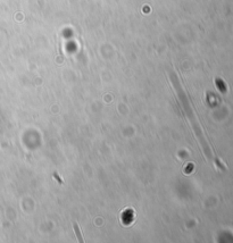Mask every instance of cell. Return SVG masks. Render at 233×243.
Masks as SVG:
<instances>
[{
  "instance_id": "2",
  "label": "cell",
  "mask_w": 233,
  "mask_h": 243,
  "mask_svg": "<svg viewBox=\"0 0 233 243\" xmlns=\"http://www.w3.org/2000/svg\"><path fill=\"white\" fill-rule=\"evenodd\" d=\"M73 226H74V231H75V234H76V238H77L79 242H83L84 240H83V236H82V234H81V232H80V227H79V225L74 222V223H73Z\"/></svg>"
},
{
  "instance_id": "1",
  "label": "cell",
  "mask_w": 233,
  "mask_h": 243,
  "mask_svg": "<svg viewBox=\"0 0 233 243\" xmlns=\"http://www.w3.org/2000/svg\"><path fill=\"white\" fill-rule=\"evenodd\" d=\"M172 81H173V85H174V88H175V90H176V92H178V95H179L180 100L182 101L183 108H184L185 114H187V116H188V118H189V122H190V124H191V126H192V129H193V132H195L196 136L198 137V140H199V142H200V144H201V147H202L204 153L206 155V157H207L210 161H215L216 163L215 158H214V156H213V152H212V149H210L208 142L206 141L205 136H204L202 130H201V127H200V125H199V123H198L197 117H196L195 112L192 110V107H191V105H190V102H189V100H188V97H187V94L184 92V90H183V88H182L180 81L176 78V77H174Z\"/></svg>"
},
{
  "instance_id": "3",
  "label": "cell",
  "mask_w": 233,
  "mask_h": 243,
  "mask_svg": "<svg viewBox=\"0 0 233 243\" xmlns=\"http://www.w3.org/2000/svg\"><path fill=\"white\" fill-rule=\"evenodd\" d=\"M216 83H217V86H218V89L221 90V92L225 93V92H226V88H225V85H224V82H223L222 80L217 78V80H216Z\"/></svg>"
},
{
  "instance_id": "4",
  "label": "cell",
  "mask_w": 233,
  "mask_h": 243,
  "mask_svg": "<svg viewBox=\"0 0 233 243\" xmlns=\"http://www.w3.org/2000/svg\"><path fill=\"white\" fill-rule=\"evenodd\" d=\"M54 177H55V178H57V180H58V182H59L60 184L63 183V180H61V178H59V176H58V174H57V173H55V174H54Z\"/></svg>"
}]
</instances>
